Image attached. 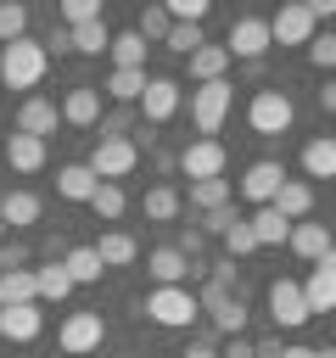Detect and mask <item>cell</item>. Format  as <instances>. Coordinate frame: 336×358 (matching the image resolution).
I'll return each instance as SVG.
<instances>
[{
    "label": "cell",
    "instance_id": "d6986e66",
    "mask_svg": "<svg viewBox=\"0 0 336 358\" xmlns=\"http://www.w3.org/2000/svg\"><path fill=\"white\" fill-rule=\"evenodd\" d=\"M269 207H274L280 218H291V224H302V218L314 213V190H308L302 179H291V173H286V185L274 190V201H269Z\"/></svg>",
    "mask_w": 336,
    "mask_h": 358
},
{
    "label": "cell",
    "instance_id": "f907efd6",
    "mask_svg": "<svg viewBox=\"0 0 336 358\" xmlns=\"http://www.w3.org/2000/svg\"><path fill=\"white\" fill-rule=\"evenodd\" d=\"M258 358H280V341H263V347H258Z\"/></svg>",
    "mask_w": 336,
    "mask_h": 358
},
{
    "label": "cell",
    "instance_id": "2e32d148",
    "mask_svg": "<svg viewBox=\"0 0 336 358\" xmlns=\"http://www.w3.org/2000/svg\"><path fill=\"white\" fill-rule=\"evenodd\" d=\"M62 123H73V129H95V123H101V95H95V84H73V90H67Z\"/></svg>",
    "mask_w": 336,
    "mask_h": 358
},
{
    "label": "cell",
    "instance_id": "8992f818",
    "mask_svg": "<svg viewBox=\"0 0 336 358\" xmlns=\"http://www.w3.org/2000/svg\"><path fill=\"white\" fill-rule=\"evenodd\" d=\"M106 341V324H101V313H67L62 319V330H56V347L67 352V358H84V352H95Z\"/></svg>",
    "mask_w": 336,
    "mask_h": 358
},
{
    "label": "cell",
    "instance_id": "277c9868",
    "mask_svg": "<svg viewBox=\"0 0 336 358\" xmlns=\"http://www.w3.org/2000/svg\"><path fill=\"white\" fill-rule=\"evenodd\" d=\"M196 313H202L196 308V291H185V285H157L146 296V319H157L162 330H185Z\"/></svg>",
    "mask_w": 336,
    "mask_h": 358
},
{
    "label": "cell",
    "instance_id": "6da1fadb",
    "mask_svg": "<svg viewBox=\"0 0 336 358\" xmlns=\"http://www.w3.org/2000/svg\"><path fill=\"white\" fill-rule=\"evenodd\" d=\"M45 67H50V50H45L39 39H11V45H0V78H6V90H34V84L45 78Z\"/></svg>",
    "mask_w": 336,
    "mask_h": 358
},
{
    "label": "cell",
    "instance_id": "f1b7e54d",
    "mask_svg": "<svg viewBox=\"0 0 336 358\" xmlns=\"http://www.w3.org/2000/svg\"><path fill=\"white\" fill-rule=\"evenodd\" d=\"M17 302H39L34 296V268H6L0 274V308H17Z\"/></svg>",
    "mask_w": 336,
    "mask_h": 358
},
{
    "label": "cell",
    "instance_id": "ba28073f",
    "mask_svg": "<svg viewBox=\"0 0 336 358\" xmlns=\"http://www.w3.org/2000/svg\"><path fill=\"white\" fill-rule=\"evenodd\" d=\"M230 62L241 56V62H258L263 50H269V17H235L230 22Z\"/></svg>",
    "mask_w": 336,
    "mask_h": 358
},
{
    "label": "cell",
    "instance_id": "816d5d0a",
    "mask_svg": "<svg viewBox=\"0 0 336 358\" xmlns=\"http://www.w3.org/2000/svg\"><path fill=\"white\" fill-rule=\"evenodd\" d=\"M314 358H336V347H314Z\"/></svg>",
    "mask_w": 336,
    "mask_h": 358
},
{
    "label": "cell",
    "instance_id": "f546056e",
    "mask_svg": "<svg viewBox=\"0 0 336 358\" xmlns=\"http://www.w3.org/2000/svg\"><path fill=\"white\" fill-rule=\"evenodd\" d=\"M302 302H308V313H330V308H336V280H330L325 268H314V274L302 280Z\"/></svg>",
    "mask_w": 336,
    "mask_h": 358
},
{
    "label": "cell",
    "instance_id": "8fae6325",
    "mask_svg": "<svg viewBox=\"0 0 336 358\" xmlns=\"http://www.w3.org/2000/svg\"><path fill=\"white\" fill-rule=\"evenodd\" d=\"M269 313H274V324H286V330H297V324L314 319L308 302H302V285H297V280H274V285H269Z\"/></svg>",
    "mask_w": 336,
    "mask_h": 358
},
{
    "label": "cell",
    "instance_id": "ffe728a7",
    "mask_svg": "<svg viewBox=\"0 0 336 358\" xmlns=\"http://www.w3.org/2000/svg\"><path fill=\"white\" fill-rule=\"evenodd\" d=\"M6 168H11V173H39V168H45V140L11 134V140H6Z\"/></svg>",
    "mask_w": 336,
    "mask_h": 358
},
{
    "label": "cell",
    "instance_id": "ab89813d",
    "mask_svg": "<svg viewBox=\"0 0 336 358\" xmlns=\"http://www.w3.org/2000/svg\"><path fill=\"white\" fill-rule=\"evenodd\" d=\"M213 324H218L224 336H241V330H246V308H241V296H230L224 308H213Z\"/></svg>",
    "mask_w": 336,
    "mask_h": 358
},
{
    "label": "cell",
    "instance_id": "9c48e42d",
    "mask_svg": "<svg viewBox=\"0 0 336 358\" xmlns=\"http://www.w3.org/2000/svg\"><path fill=\"white\" fill-rule=\"evenodd\" d=\"M314 17H308V6H280L274 17H269V45H308L314 39Z\"/></svg>",
    "mask_w": 336,
    "mask_h": 358
},
{
    "label": "cell",
    "instance_id": "1f68e13d",
    "mask_svg": "<svg viewBox=\"0 0 336 358\" xmlns=\"http://www.w3.org/2000/svg\"><path fill=\"white\" fill-rule=\"evenodd\" d=\"M67 39H73V50H78V56H101V50L112 45L106 22H78V28H67Z\"/></svg>",
    "mask_w": 336,
    "mask_h": 358
},
{
    "label": "cell",
    "instance_id": "74e56055",
    "mask_svg": "<svg viewBox=\"0 0 336 358\" xmlns=\"http://www.w3.org/2000/svg\"><path fill=\"white\" fill-rule=\"evenodd\" d=\"M28 39V6L22 0H0V45Z\"/></svg>",
    "mask_w": 336,
    "mask_h": 358
},
{
    "label": "cell",
    "instance_id": "52a82bcc",
    "mask_svg": "<svg viewBox=\"0 0 336 358\" xmlns=\"http://www.w3.org/2000/svg\"><path fill=\"white\" fill-rule=\"evenodd\" d=\"M224 162H230V151L218 145V140H190L185 151H179V173L196 185V179H224Z\"/></svg>",
    "mask_w": 336,
    "mask_h": 358
},
{
    "label": "cell",
    "instance_id": "f6af8a7d",
    "mask_svg": "<svg viewBox=\"0 0 336 358\" xmlns=\"http://www.w3.org/2000/svg\"><path fill=\"white\" fill-rule=\"evenodd\" d=\"M22 263H28L22 246H0V274H6V268H22Z\"/></svg>",
    "mask_w": 336,
    "mask_h": 358
},
{
    "label": "cell",
    "instance_id": "4316f807",
    "mask_svg": "<svg viewBox=\"0 0 336 358\" xmlns=\"http://www.w3.org/2000/svg\"><path fill=\"white\" fill-rule=\"evenodd\" d=\"M62 268H67V280L73 285H95L106 268H101V257H95V246H73L67 257H62Z\"/></svg>",
    "mask_w": 336,
    "mask_h": 358
},
{
    "label": "cell",
    "instance_id": "c3c4849f",
    "mask_svg": "<svg viewBox=\"0 0 336 358\" xmlns=\"http://www.w3.org/2000/svg\"><path fill=\"white\" fill-rule=\"evenodd\" d=\"M319 268H325V274H330V280H336V246H330V252H325V257H319Z\"/></svg>",
    "mask_w": 336,
    "mask_h": 358
},
{
    "label": "cell",
    "instance_id": "7402d4cb",
    "mask_svg": "<svg viewBox=\"0 0 336 358\" xmlns=\"http://www.w3.org/2000/svg\"><path fill=\"white\" fill-rule=\"evenodd\" d=\"M246 224H252V241H258V246H286V241H291V218H280L274 207H258Z\"/></svg>",
    "mask_w": 336,
    "mask_h": 358
},
{
    "label": "cell",
    "instance_id": "4dcf8cb0",
    "mask_svg": "<svg viewBox=\"0 0 336 358\" xmlns=\"http://www.w3.org/2000/svg\"><path fill=\"white\" fill-rule=\"evenodd\" d=\"M112 67H146V39L134 34V28H123V34H112Z\"/></svg>",
    "mask_w": 336,
    "mask_h": 358
},
{
    "label": "cell",
    "instance_id": "5bb4252c",
    "mask_svg": "<svg viewBox=\"0 0 336 358\" xmlns=\"http://www.w3.org/2000/svg\"><path fill=\"white\" fill-rule=\"evenodd\" d=\"M39 330H45V313H39V302L0 308V341H34Z\"/></svg>",
    "mask_w": 336,
    "mask_h": 358
},
{
    "label": "cell",
    "instance_id": "7bdbcfd3",
    "mask_svg": "<svg viewBox=\"0 0 336 358\" xmlns=\"http://www.w3.org/2000/svg\"><path fill=\"white\" fill-rule=\"evenodd\" d=\"M235 218H241L235 207H213V213H207V235H224V229H230Z\"/></svg>",
    "mask_w": 336,
    "mask_h": 358
},
{
    "label": "cell",
    "instance_id": "d4e9b609",
    "mask_svg": "<svg viewBox=\"0 0 336 358\" xmlns=\"http://www.w3.org/2000/svg\"><path fill=\"white\" fill-rule=\"evenodd\" d=\"M302 173L308 179H336V140L330 134H319V140L302 145Z\"/></svg>",
    "mask_w": 336,
    "mask_h": 358
},
{
    "label": "cell",
    "instance_id": "ac0fdd59",
    "mask_svg": "<svg viewBox=\"0 0 336 358\" xmlns=\"http://www.w3.org/2000/svg\"><path fill=\"white\" fill-rule=\"evenodd\" d=\"M95 185H101V179L90 173V162H62V168H56V196H62V201H90Z\"/></svg>",
    "mask_w": 336,
    "mask_h": 358
},
{
    "label": "cell",
    "instance_id": "836d02e7",
    "mask_svg": "<svg viewBox=\"0 0 336 358\" xmlns=\"http://www.w3.org/2000/svg\"><path fill=\"white\" fill-rule=\"evenodd\" d=\"M123 207H129V196H123V185H106V179H101V185H95V196H90V213L112 224V218H123Z\"/></svg>",
    "mask_w": 336,
    "mask_h": 358
},
{
    "label": "cell",
    "instance_id": "9a60e30c",
    "mask_svg": "<svg viewBox=\"0 0 336 358\" xmlns=\"http://www.w3.org/2000/svg\"><path fill=\"white\" fill-rule=\"evenodd\" d=\"M140 112H146V123H168V117L179 112V84H174V78H146Z\"/></svg>",
    "mask_w": 336,
    "mask_h": 358
},
{
    "label": "cell",
    "instance_id": "7dc6e473",
    "mask_svg": "<svg viewBox=\"0 0 336 358\" xmlns=\"http://www.w3.org/2000/svg\"><path fill=\"white\" fill-rule=\"evenodd\" d=\"M319 106H325V112H336V78H325V84H319Z\"/></svg>",
    "mask_w": 336,
    "mask_h": 358
},
{
    "label": "cell",
    "instance_id": "e0dca14e",
    "mask_svg": "<svg viewBox=\"0 0 336 358\" xmlns=\"http://www.w3.org/2000/svg\"><path fill=\"white\" fill-rule=\"evenodd\" d=\"M39 213H45V201L34 190H6L0 196V224L6 229H28V224H39Z\"/></svg>",
    "mask_w": 336,
    "mask_h": 358
},
{
    "label": "cell",
    "instance_id": "d590c367",
    "mask_svg": "<svg viewBox=\"0 0 336 358\" xmlns=\"http://www.w3.org/2000/svg\"><path fill=\"white\" fill-rule=\"evenodd\" d=\"M190 207H202V213L230 207V179H196L190 185Z\"/></svg>",
    "mask_w": 336,
    "mask_h": 358
},
{
    "label": "cell",
    "instance_id": "bcb514c9",
    "mask_svg": "<svg viewBox=\"0 0 336 358\" xmlns=\"http://www.w3.org/2000/svg\"><path fill=\"white\" fill-rule=\"evenodd\" d=\"M179 358H218V347H213V341H190Z\"/></svg>",
    "mask_w": 336,
    "mask_h": 358
},
{
    "label": "cell",
    "instance_id": "5b68a950",
    "mask_svg": "<svg viewBox=\"0 0 336 358\" xmlns=\"http://www.w3.org/2000/svg\"><path fill=\"white\" fill-rule=\"evenodd\" d=\"M291 117H297V106H291L286 90H258V95L246 101V123H252L258 134H286Z\"/></svg>",
    "mask_w": 336,
    "mask_h": 358
},
{
    "label": "cell",
    "instance_id": "4fadbf2b",
    "mask_svg": "<svg viewBox=\"0 0 336 358\" xmlns=\"http://www.w3.org/2000/svg\"><path fill=\"white\" fill-rule=\"evenodd\" d=\"M56 123H62V106H56V101H45V95H28V101L17 106V134L45 140V134H56Z\"/></svg>",
    "mask_w": 336,
    "mask_h": 358
},
{
    "label": "cell",
    "instance_id": "e575fe53",
    "mask_svg": "<svg viewBox=\"0 0 336 358\" xmlns=\"http://www.w3.org/2000/svg\"><path fill=\"white\" fill-rule=\"evenodd\" d=\"M168 28H174L168 6H146V11H140V22H134V34H140L146 45H162V39H168Z\"/></svg>",
    "mask_w": 336,
    "mask_h": 358
},
{
    "label": "cell",
    "instance_id": "3957f363",
    "mask_svg": "<svg viewBox=\"0 0 336 358\" xmlns=\"http://www.w3.org/2000/svg\"><path fill=\"white\" fill-rule=\"evenodd\" d=\"M134 162H140V145H134L129 134H101V140H95V151H90V173H95V179H106V185L129 179V173H134Z\"/></svg>",
    "mask_w": 336,
    "mask_h": 358
},
{
    "label": "cell",
    "instance_id": "30bf717a",
    "mask_svg": "<svg viewBox=\"0 0 336 358\" xmlns=\"http://www.w3.org/2000/svg\"><path fill=\"white\" fill-rule=\"evenodd\" d=\"M280 185H286V168H280L274 157H263V162H252V168L241 173V196H246L252 207H269Z\"/></svg>",
    "mask_w": 336,
    "mask_h": 358
},
{
    "label": "cell",
    "instance_id": "681fc988",
    "mask_svg": "<svg viewBox=\"0 0 336 358\" xmlns=\"http://www.w3.org/2000/svg\"><path fill=\"white\" fill-rule=\"evenodd\" d=\"M280 358H314V347H280Z\"/></svg>",
    "mask_w": 336,
    "mask_h": 358
},
{
    "label": "cell",
    "instance_id": "484cf974",
    "mask_svg": "<svg viewBox=\"0 0 336 358\" xmlns=\"http://www.w3.org/2000/svg\"><path fill=\"white\" fill-rule=\"evenodd\" d=\"M190 62V78L196 84H213V78H224V67H230V50L224 45H202L196 56H185Z\"/></svg>",
    "mask_w": 336,
    "mask_h": 358
},
{
    "label": "cell",
    "instance_id": "cb8c5ba5",
    "mask_svg": "<svg viewBox=\"0 0 336 358\" xmlns=\"http://www.w3.org/2000/svg\"><path fill=\"white\" fill-rule=\"evenodd\" d=\"M34 296H39V302H67V296H73L67 268H62V263H39V268H34Z\"/></svg>",
    "mask_w": 336,
    "mask_h": 358
},
{
    "label": "cell",
    "instance_id": "f35d334b",
    "mask_svg": "<svg viewBox=\"0 0 336 358\" xmlns=\"http://www.w3.org/2000/svg\"><path fill=\"white\" fill-rule=\"evenodd\" d=\"M302 50H308V62H314L319 73H336V34H314Z\"/></svg>",
    "mask_w": 336,
    "mask_h": 358
},
{
    "label": "cell",
    "instance_id": "ee69618b",
    "mask_svg": "<svg viewBox=\"0 0 336 358\" xmlns=\"http://www.w3.org/2000/svg\"><path fill=\"white\" fill-rule=\"evenodd\" d=\"M218 358H258V341H246V336H230V347H224Z\"/></svg>",
    "mask_w": 336,
    "mask_h": 358
},
{
    "label": "cell",
    "instance_id": "d6a6232c",
    "mask_svg": "<svg viewBox=\"0 0 336 358\" xmlns=\"http://www.w3.org/2000/svg\"><path fill=\"white\" fill-rule=\"evenodd\" d=\"M106 90H112V101H140L146 95V67H112Z\"/></svg>",
    "mask_w": 336,
    "mask_h": 358
},
{
    "label": "cell",
    "instance_id": "7a4b0ae2",
    "mask_svg": "<svg viewBox=\"0 0 336 358\" xmlns=\"http://www.w3.org/2000/svg\"><path fill=\"white\" fill-rule=\"evenodd\" d=\"M230 101H235V84L230 78H213V84H196L190 90V123L202 129V140H213L230 117Z\"/></svg>",
    "mask_w": 336,
    "mask_h": 358
},
{
    "label": "cell",
    "instance_id": "603a6c76",
    "mask_svg": "<svg viewBox=\"0 0 336 358\" xmlns=\"http://www.w3.org/2000/svg\"><path fill=\"white\" fill-rule=\"evenodd\" d=\"M95 257H101V268H123V263H134V257H140V246H134V235L106 229V235L95 241Z\"/></svg>",
    "mask_w": 336,
    "mask_h": 358
},
{
    "label": "cell",
    "instance_id": "7c38bea8",
    "mask_svg": "<svg viewBox=\"0 0 336 358\" xmlns=\"http://www.w3.org/2000/svg\"><path fill=\"white\" fill-rule=\"evenodd\" d=\"M146 274H151L157 285H185V280L196 274V263H190L179 246H151V252H146Z\"/></svg>",
    "mask_w": 336,
    "mask_h": 358
},
{
    "label": "cell",
    "instance_id": "60d3db41",
    "mask_svg": "<svg viewBox=\"0 0 336 358\" xmlns=\"http://www.w3.org/2000/svg\"><path fill=\"white\" fill-rule=\"evenodd\" d=\"M62 17H67V28H78V22H101V6H95V0H62Z\"/></svg>",
    "mask_w": 336,
    "mask_h": 358
},
{
    "label": "cell",
    "instance_id": "8d00e7d4",
    "mask_svg": "<svg viewBox=\"0 0 336 358\" xmlns=\"http://www.w3.org/2000/svg\"><path fill=\"white\" fill-rule=\"evenodd\" d=\"M218 241H224V257H230V263H241V257H252V252H258V241H252V224H246V218H235Z\"/></svg>",
    "mask_w": 336,
    "mask_h": 358
},
{
    "label": "cell",
    "instance_id": "44dd1931",
    "mask_svg": "<svg viewBox=\"0 0 336 358\" xmlns=\"http://www.w3.org/2000/svg\"><path fill=\"white\" fill-rule=\"evenodd\" d=\"M286 246H291L297 257L319 263V257L330 252V229H325V224H308V218H302V224H291V241H286Z\"/></svg>",
    "mask_w": 336,
    "mask_h": 358
},
{
    "label": "cell",
    "instance_id": "83f0119b",
    "mask_svg": "<svg viewBox=\"0 0 336 358\" xmlns=\"http://www.w3.org/2000/svg\"><path fill=\"white\" fill-rule=\"evenodd\" d=\"M140 207H146V218H151V224H168V218H179V207H185V201H179V190H174V185H151Z\"/></svg>",
    "mask_w": 336,
    "mask_h": 358
},
{
    "label": "cell",
    "instance_id": "f5cc1de1",
    "mask_svg": "<svg viewBox=\"0 0 336 358\" xmlns=\"http://www.w3.org/2000/svg\"><path fill=\"white\" fill-rule=\"evenodd\" d=\"M330 140H336V134H330Z\"/></svg>",
    "mask_w": 336,
    "mask_h": 358
},
{
    "label": "cell",
    "instance_id": "b9f144b4",
    "mask_svg": "<svg viewBox=\"0 0 336 358\" xmlns=\"http://www.w3.org/2000/svg\"><path fill=\"white\" fill-rule=\"evenodd\" d=\"M224 302H230V285H224V280H207V285H202V296H196V308H207V313H213V308H224Z\"/></svg>",
    "mask_w": 336,
    "mask_h": 358
}]
</instances>
